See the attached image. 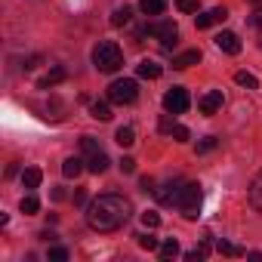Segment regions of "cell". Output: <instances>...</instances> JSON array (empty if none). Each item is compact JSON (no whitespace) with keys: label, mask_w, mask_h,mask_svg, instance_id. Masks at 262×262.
Segmentation results:
<instances>
[{"label":"cell","mask_w":262,"mask_h":262,"mask_svg":"<svg viewBox=\"0 0 262 262\" xmlns=\"http://www.w3.org/2000/svg\"><path fill=\"white\" fill-rule=\"evenodd\" d=\"M129 213H133V207H129L126 198H120V194H99L86 207V225L93 231L108 234V231H117L129 219Z\"/></svg>","instance_id":"cell-1"},{"label":"cell","mask_w":262,"mask_h":262,"mask_svg":"<svg viewBox=\"0 0 262 262\" xmlns=\"http://www.w3.org/2000/svg\"><path fill=\"white\" fill-rule=\"evenodd\" d=\"M93 65H96L99 71H105V74H114V71L123 65V53H120V47H117L114 40H102V43H96V50H93Z\"/></svg>","instance_id":"cell-2"},{"label":"cell","mask_w":262,"mask_h":262,"mask_svg":"<svg viewBox=\"0 0 262 262\" xmlns=\"http://www.w3.org/2000/svg\"><path fill=\"white\" fill-rule=\"evenodd\" d=\"M201 201H204V191H201V185L198 182H185L182 185V191H179V201H176V207L182 210V216L185 219H198L201 216Z\"/></svg>","instance_id":"cell-3"},{"label":"cell","mask_w":262,"mask_h":262,"mask_svg":"<svg viewBox=\"0 0 262 262\" xmlns=\"http://www.w3.org/2000/svg\"><path fill=\"white\" fill-rule=\"evenodd\" d=\"M136 96H139V86H136V80H129V77H120V80H114L108 86V99L114 105H129V102H136Z\"/></svg>","instance_id":"cell-4"},{"label":"cell","mask_w":262,"mask_h":262,"mask_svg":"<svg viewBox=\"0 0 262 262\" xmlns=\"http://www.w3.org/2000/svg\"><path fill=\"white\" fill-rule=\"evenodd\" d=\"M145 34L158 37L167 50H173V47H176V40H179V28H176V22H155V25H148V28H145Z\"/></svg>","instance_id":"cell-5"},{"label":"cell","mask_w":262,"mask_h":262,"mask_svg":"<svg viewBox=\"0 0 262 262\" xmlns=\"http://www.w3.org/2000/svg\"><path fill=\"white\" fill-rule=\"evenodd\" d=\"M188 105H191V99H188V93L182 86H173V90L164 93V108L170 114H182V111H188Z\"/></svg>","instance_id":"cell-6"},{"label":"cell","mask_w":262,"mask_h":262,"mask_svg":"<svg viewBox=\"0 0 262 262\" xmlns=\"http://www.w3.org/2000/svg\"><path fill=\"white\" fill-rule=\"evenodd\" d=\"M222 102H225L222 90H210V93H204V96L198 99V108H201V114H216V111L222 108Z\"/></svg>","instance_id":"cell-7"},{"label":"cell","mask_w":262,"mask_h":262,"mask_svg":"<svg viewBox=\"0 0 262 262\" xmlns=\"http://www.w3.org/2000/svg\"><path fill=\"white\" fill-rule=\"evenodd\" d=\"M228 19V13H225V7H213V10H207V13H201L198 19H194V25L204 31V28H213V25H219V22H225Z\"/></svg>","instance_id":"cell-8"},{"label":"cell","mask_w":262,"mask_h":262,"mask_svg":"<svg viewBox=\"0 0 262 262\" xmlns=\"http://www.w3.org/2000/svg\"><path fill=\"white\" fill-rule=\"evenodd\" d=\"M213 40H216V47H219L222 53H228V56H237V53H241V37H237L234 31H219Z\"/></svg>","instance_id":"cell-9"},{"label":"cell","mask_w":262,"mask_h":262,"mask_svg":"<svg viewBox=\"0 0 262 262\" xmlns=\"http://www.w3.org/2000/svg\"><path fill=\"white\" fill-rule=\"evenodd\" d=\"M182 185H185V182H173V179H170V182H164L161 188H155V198H158L161 204H176V201H179Z\"/></svg>","instance_id":"cell-10"},{"label":"cell","mask_w":262,"mask_h":262,"mask_svg":"<svg viewBox=\"0 0 262 262\" xmlns=\"http://www.w3.org/2000/svg\"><path fill=\"white\" fill-rule=\"evenodd\" d=\"M136 74H139V77H145V80H158V77L164 74V65H161V62H155V59H142V62L136 65Z\"/></svg>","instance_id":"cell-11"},{"label":"cell","mask_w":262,"mask_h":262,"mask_svg":"<svg viewBox=\"0 0 262 262\" xmlns=\"http://www.w3.org/2000/svg\"><path fill=\"white\" fill-rule=\"evenodd\" d=\"M108 164H111V161H108V155H105L102 148H96V151H90V155H86V170H90V173H96V176H99V173H105V170H108Z\"/></svg>","instance_id":"cell-12"},{"label":"cell","mask_w":262,"mask_h":262,"mask_svg":"<svg viewBox=\"0 0 262 262\" xmlns=\"http://www.w3.org/2000/svg\"><path fill=\"white\" fill-rule=\"evenodd\" d=\"M250 204H253V210L256 213H262V170L253 176V182H250Z\"/></svg>","instance_id":"cell-13"},{"label":"cell","mask_w":262,"mask_h":262,"mask_svg":"<svg viewBox=\"0 0 262 262\" xmlns=\"http://www.w3.org/2000/svg\"><path fill=\"white\" fill-rule=\"evenodd\" d=\"M198 62H201V50H185V53H179L173 59V68H191Z\"/></svg>","instance_id":"cell-14"},{"label":"cell","mask_w":262,"mask_h":262,"mask_svg":"<svg viewBox=\"0 0 262 262\" xmlns=\"http://www.w3.org/2000/svg\"><path fill=\"white\" fill-rule=\"evenodd\" d=\"M62 80H65V68H62V65H56L50 74H43V77L37 80V86H40V90H50V86H56V83H62Z\"/></svg>","instance_id":"cell-15"},{"label":"cell","mask_w":262,"mask_h":262,"mask_svg":"<svg viewBox=\"0 0 262 262\" xmlns=\"http://www.w3.org/2000/svg\"><path fill=\"white\" fill-rule=\"evenodd\" d=\"M114 142L120 145V148H129L136 142V129L133 126H117V133H114Z\"/></svg>","instance_id":"cell-16"},{"label":"cell","mask_w":262,"mask_h":262,"mask_svg":"<svg viewBox=\"0 0 262 262\" xmlns=\"http://www.w3.org/2000/svg\"><path fill=\"white\" fill-rule=\"evenodd\" d=\"M80 170H83V161L80 158H65V164H62V176L65 179H77Z\"/></svg>","instance_id":"cell-17"},{"label":"cell","mask_w":262,"mask_h":262,"mask_svg":"<svg viewBox=\"0 0 262 262\" xmlns=\"http://www.w3.org/2000/svg\"><path fill=\"white\" fill-rule=\"evenodd\" d=\"M40 182H43V173H40L37 167H25V170H22V185H25V188H37Z\"/></svg>","instance_id":"cell-18"},{"label":"cell","mask_w":262,"mask_h":262,"mask_svg":"<svg viewBox=\"0 0 262 262\" xmlns=\"http://www.w3.org/2000/svg\"><path fill=\"white\" fill-rule=\"evenodd\" d=\"M164 10H167L164 0H142L139 4V13H145V16H161Z\"/></svg>","instance_id":"cell-19"},{"label":"cell","mask_w":262,"mask_h":262,"mask_svg":"<svg viewBox=\"0 0 262 262\" xmlns=\"http://www.w3.org/2000/svg\"><path fill=\"white\" fill-rule=\"evenodd\" d=\"M129 19H133V10H129V7H120V10L111 13V25H114V28H123Z\"/></svg>","instance_id":"cell-20"},{"label":"cell","mask_w":262,"mask_h":262,"mask_svg":"<svg viewBox=\"0 0 262 262\" xmlns=\"http://www.w3.org/2000/svg\"><path fill=\"white\" fill-rule=\"evenodd\" d=\"M19 210H22V213H25V216H34V213H37V210H40V201H37V198H34V194H25V198H22V201H19Z\"/></svg>","instance_id":"cell-21"},{"label":"cell","mask_w":262,"mask_h":262,"mask_svg":"<svg viewBox=\"0 0 262 262\" xmlns=\"http://www.w3.org/2000/svg\"><path fill=\"white\" fill-rule=\"evenodd\" d=\"M234 80H237L241 86H247V90H259V77H256V74H250V71H237V74H234Z\"/></svg>","instance_id":"cell-22"},{"label":"cell","mask_w":262,"mask_h":262,"mask_svg":"<svg viewBox=\"0 0 262 262\" xmlns=\"http://www.w3.org/2000/svg\"><path fill=\"white\" fill-rule=\"evenodd\" d=\"M90 114H93L96 120H111V108H108L105 102H93V105H90Z\"/></svg>","instance_id":"cell-23"},{"label":"cell","mask_w":262,"mask_h":262,"mask_svg":"<svg viewBox=\"0 0 262 262\" xmlns=\"http://www.w3.org/2000/svg\"><path fill=\"white\" fill-rule=\"evenodd\" d=\"M161 256H164V259H173V256H179V244H176L173 237H167V241L161 244Z\"/></svg>","instance_id":"cell-24"},{"label":"cell","mask_w":262,"mask_h":262,"mask_svg":"<svg viewBox=\"0 0 262 262\" xmlns=\"http://www.w3.org/2000/svg\"><path fill=\"white\" fill-rule=\"evenodd\" d=\"M170 136L176 139V142H188V126H182V123H173V129H170Z\"/></svg>","instance_id":"cell-25"},{"label":"cell","mask_w":262,"mask_h":262,"mask_svg":"<svg viewBox=\"0 0 262 262\" xmlns=\"http://www.w3.org/2000/svg\"><path fill=\"white\" fill-rule=\"evenodd\" d=\"M142 225H145V228H158V225H161V213L145 210V213H142Z\"/></svg>","instance_id":"cell-26"},{"label":"cell","mask_w":262,"mask_h":262,"mask_svg":"<svg viewBox=\"0 0 262 262\" xmlns=\"http://www.w3.org/2000/svg\"><path fill=\"white\" fill-rule=\"evenodd\" d=\"M139 247H142V250H161L158 237H151V234H139Z\"/></svg>","instance_id":"cell-27"},{"label":"cell","mask_w":262,"mask_h":262,"mask_svg":"<svg viewBox=\"0 0 262 262\" xmlns=\"http://www.w3.org/2000/svg\"><path fill=\"white\" fill-rule=\"evenodd\" d=\"M216 250H219L222 256H241V253H244V250H237V247H234V244H228V241H219V247H216Z\"/></svg>","instance_id":"cell-28"},{"label":"cell","mask_w":262,"mask_h":262,"mask_svg":"<svg viewBox=\"0 0 262 262\" xmlns=\"http://www.w3.org/2000/svg\"><path fill=\"white\" fill-rule=\"evenodd\" d=\"M179 13H198V0H176Z\"/></svg>","instance_id":"cell-29"},{"label":"cell","mask_w":262,"mask_h":262,"mask_svg":"<svg viewBox=\"0 0 262 262\" xmlns=\"http://www.w3.org/2000/svg\"><path fill=\"white\" fill-rule=\"evenodd\" d=\"M68 259V250L65 247H53L50 250V262H65Z\"/></svg>","instance_id":"cell-30"},{"label":"cell","mask_w":262,"mask_h":262,"mask_svg":"<svg viewBox=\"0 0 262 262\" xmlns=\"http://www.w3.org/2000/svg\"><path fill=\"white\" fill-rule=\"evenodd\" d=\"M216 148V139L213 136H207L204 142H198V155H207V151H213Z\"/></svg>","instance_id":"cell-31"},{"label":"cell","mask_w":262,"mask_h":262,"mask_svg":"<svg viewBox=\"0 0 262 262\" xmlns=\"http://www.w3.org/2000/svg\"><path fill=\"white\" fill-rule=\"evenodd\" d=\"M80 148H83V155H90V151H96V148H99V142H96L93 136H83V139H80Z\"/></svg>","instance_id":"cell-32"},{"label":"cell","mask_w":262,"mask_h":262,"mask_svg":"<svg viewBox=\"0 0 262 262\" xmlns=\"http://www.w3.org/2000/svg\"><path fill=\"white\" fill-rule=\"evenodd\" d=\"M120 170H123V173H136V161H133V158H123V161H120Z\"/></svg>","instance_id":"cell-33"},{"label":"cell","mask_w":262,"mask_h":262,"mask_svg":"<svg viewBox=\"0 0 262 262\" xmlns=\"http://www.w3.org/2000/svg\"><path fill=\"white\" fill-rule=\"evenodd\" d=\"M170 129H173V120L164 117V120H161V133H170Z\"/></svg>","instance_id":"cell-34"},{"label":"cell","mask_w":262,"mask_h":262,"mask_svg":"<svg viewBox=\"0 0 262 262\" xmlns=\"http://www.w3.org/2000/svg\"><path fill=\"white\" fill-rule=\"evenodd\" d=\"M142 191H155V179L145 176V179H142Z\"/></svg>","instance_id":"cell-35"}]
</instances>
